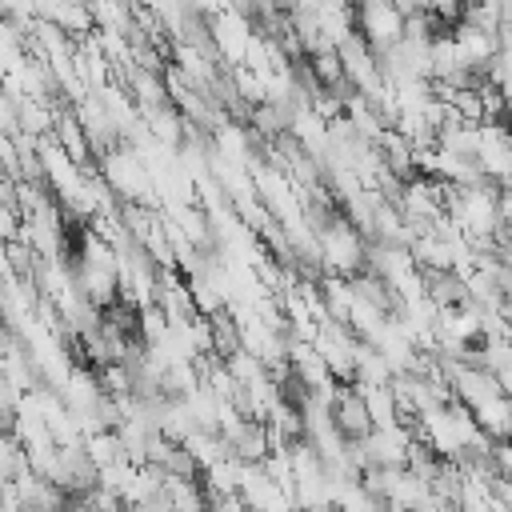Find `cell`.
<instances>
[{"label": "cell", "instance_id": "4", "mask_svg": "<svg viewBox=\"0 0 512 512\" xmlns=\"http://www.w3.org/2000/svg\"><path fill=\"white\" fill-rule=\"evenodd\" d=\"M452 36H456V48H460L464 68H472L476 76H488V64H492L496 52H500L496 32H488V28H480V24H468V20H456V24H452Z\"/></svg>", "mask_w": 512, "mask_h": 512}, {"label": "cell", "instance_id": "2", "mask_svg": "<svg viewBox=\"0 0 512 512\" xmlns=\"http://www.w3.org/2000/svg\"><path fill=\"white\" fill-rule=\"evenodd\" d=\"M100 176L112 184V192H116L120 200L156 204V200L148 196V168H144V160L136 156L132 144H128V148H108V152H100Z\"/></svg>", "mask_w": 512, "mask_h": 512}, {"label": "cell", "instance_id": "3", "mask_svg": "<svg viewBox=\"0 0 512 512\" xmlns=\"http://www.w3.org/2000/svg\"><path fill=\"white\" fill-rule=\"evenodd\" d=\"M476 164H480L484 180H492L496 188L512 184V124L508 120H480Z\"/></svg>", "mask_w": 512, "mask_h": 512}, {"label": "cell", "instance_id": "10", "mask_svg": "<svg viewBox=\"0 0 512 512\" xmlns=\"http://www.w3.org/2000/svg\"><path fill=\"white\" fill-rule=\"evenodd\" d=\"M496 204H500V224H504V228H512V184H508V188H500Z\"/></svg>", "mask_w": 512, "mask_h": 512}, {"label": "cell", "instance_id": "6", "mask_svg": "<svg viewBox=\"0 0 512 512\" xmlns=\"http://www.w3.org/2000/svg\"><path fill=\"white\" fill-rule=\"evenodd\" d=\"M376 148H380V156H384V164L400 176V180H412L416 176V148H412V140L400 132V128H384V136L376 140Z\"/></svg>", "mask_w": 512, "mask_h": 512}, {"label": "cell", "instance_id": "7", "mask_svg": "<svg viewBox=\"0 0 512 512\" xmlns=\"http://www.w3.org/2000/svg\"><path fill=\"white\" fill-rule=\"evenodd\" d=\"M472 416H476V424H480L492 440L512 436V396H508V392H496V396L480 400V404L472 408Z\"/></svg>", "mask_w": 512, "mask_h": 512}, {"label": "cell", "instance_id": "1", "mask_svg": "<svg viewBox=\"0 0 512 512\" xmlns=\"http://www.w3.org/2000/svg\"><path fill=\"white\" fill-rule=\"evenodd\" d=\"M316 244H320V264H324V276L336 272V276H356L368 260V240L364 232L356 228L352 216H332L324 228H316Z\"/></svg>", "mask_w": 512, "mask_h": 512}, {"label": "cell", "instance_id": "5", "mask_svg": "<svg viewBox=\"0 0 512 512\" xmlns=\"http://www.w3.org/2000/svg\"><path fill=\"white\" fill-rule=\"evenodd\" d=\"M228 444H232V456H240L244 464H264V456L272 452V432H268V420L248 416V420L240 424V432H236Z\"/></svg>", "mask_w": 512, "mask_h": 512}, {"label": "cell", "instance_id": "8", "mask_svg": "<svg viewBox=\"0 0 512 512\" xmlns=\"http://www.w3.org/2000/svg\"><path fill=\"white\" fill-rule=\"evenodd\" d=\"M356 384H360V380H356ZM360 392H364V404H368L372 424H392V420H400V404H396L392 380H388V384H360Z\"/></svg>", "mask_w": 512, "mask_h": 512}, {"label": "cell", "instance_id": "9", "mask_svg": "<svg viewBox=\"0 0 512 512\" xmlns=\"http://www.w3.org/2000/svg\"><path fill=\"white\" fill-rule=\"evenodd\" d=\"M308 68H312V76L320 80V88H336V84H344V60H340V48H336V44L312 52V56H308Z\"/></svg>", "mask_w": 512, "mask_h": 512}]
</instances>
